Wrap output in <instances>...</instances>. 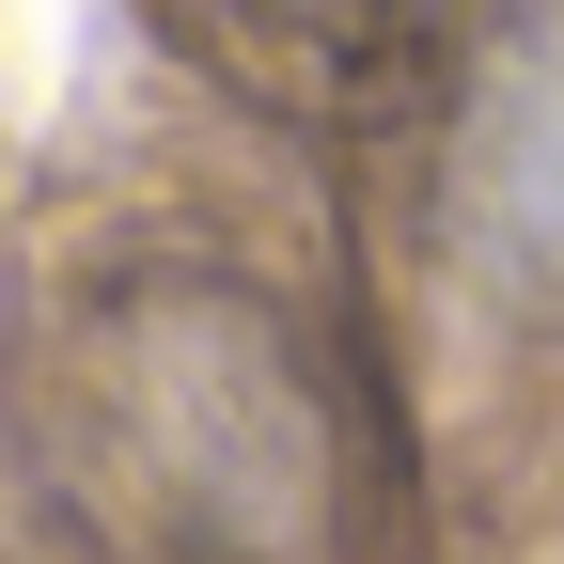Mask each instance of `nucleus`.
Returning a JSON list of instances; mask_svg holds the SVG:
<instances>
[{
  "label": "nucleus",
  "mask_w": 564,
  "mask_h": 564,
  "mask_svg": "<svg viewBox=\"0 0 564 564\" xmlns=\"http://www.w3.org/2000/svg\"><path fill=\"white\" fill-rule=\"evenodd\" d=\"M440 236L470 299L564 314V0H518L486 32L455 141H440Z\"/></svg>",
  "instance_id": "obj_1"
}]
</instances>
